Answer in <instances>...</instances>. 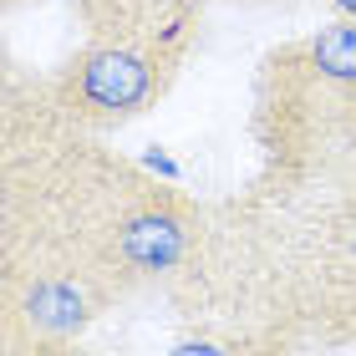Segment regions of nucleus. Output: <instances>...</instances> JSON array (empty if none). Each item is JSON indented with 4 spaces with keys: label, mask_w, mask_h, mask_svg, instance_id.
<instances>
[{
    "label": "nucleus",
    "mask_w": 356,
    "mask_h": 356,
    "mask_svg": "<svg viewBox=\"0 0 356 356\" xmlns=\"http://www.w3.org/2000/svg\"><path fill=\"white\" fill-rule=\"evenodd\" d=\"M6 356H97L76 341H56V346H6Z\"/></svg>",
    "instance_id": "20e7f679"
},
{
    "label": "nucleus",
    "mask_w": 356,
    "mask_h": 356,
    "mask_svg": "<svg viewBox=\"0 0 356 356\" xmlns=\"http://www.w3.org/2000/svg\"><path fill=\"white\" fill-rule=\"evenodd\" d=\"M331 15H346V21H356V0H326Z\"/></svg>",
    "instance_id": "39448f33"
},
{
    "label": "nucleus",
    "mask_w": 356,
    "mask_h": 356,
    "mask_svg": "<svg viewBox=\"0 0 356 356\" xmlns=\"http://www.w3.org/2000/svg\"><path fill=\"white\" fill-rule=\"evenodd\" d=\"M184 51L188 41L163 36H82L46 82L61 118L102 138L163 102L184 72Z\"/></svg>",
    "instance_id": "f03ea898"
},
{
    "label": "nucleus",
    "mask_w": 356,
    "mask_h": 356,
    "mask_svg": "<svg viewBox=\"0 0 356 356\" xmlns=\"http://www.w3.org/2000/svg\"><path fill=\"white\" fill-rule=\"evenodd\" d=\"M254 143L275 188H341L356 199V21L265 51L254 76Z\"/></svg>",
    "instance_id": "f257e3e1"
},
{
    "label": "nucleus",
    "mask_w": 356,
    "mask_h": 356,
    "mask_svg": "<svg viewBox=\"0 0 356 356\" xmlns=\"http://www.w3.org/2000/svg\"><path fill=\"white\" fill-rule=\"evenodd\" d=\"M21 6H46V0H6L15 15ZM76 10L87 36H163V41H188L193 21L209 0H61Z\"/></svg>",
    "instance_id": "7ed1b4c3"
}]
</instances>
